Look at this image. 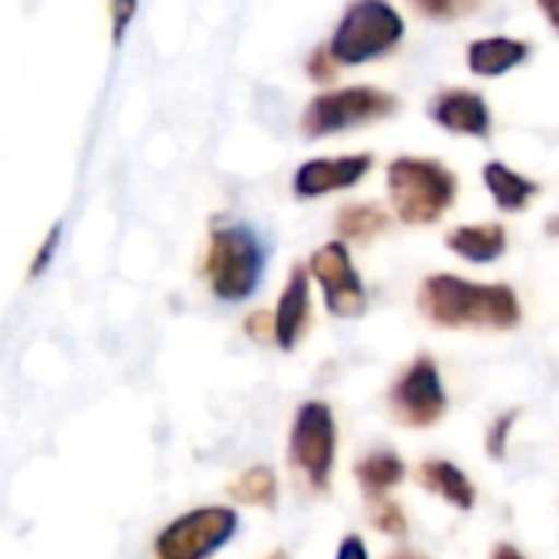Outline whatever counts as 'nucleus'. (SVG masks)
Instances as JSON below:
<instances>
[{
	"mask_svg": "<svg viewBox=\"0 0 559 559\" xmlns=\"http://www.w3.org/2000/svg\"><path fill=\"white\" fill-rule=\"evenodd\" d=\"M491 559H524V554H521L518 547H511V544H498V547L491 550Z\"/></svg>",
	"mask_w": 559,
	"mask_h": 559,
	"instance_id": "cd10ccee",
	"label": "nucleus"
},
{
	"mask_svg": "<svg viewBox=\"0 0 559 559\" xmlns=\"http://www.w3.org/2000/svg\"><path fill=\"white\" fill-rule=\"evenodd\" d=\"M432 121L442 124L452 134H472V138H488L491 131V111L488 102L472 92V88H449L432 98Z\"/></svg>",
	"mask_w": 559,
	"mask_h": 559,
	"instance_id": "9b49d317",
	"label": "nucleus"
},
{
	"mask_svg": "<svg viewBox=\"0 0 559 559\" xmlns=\"http://www.w3.org/2000/svg\"><path fill=\"white\" fill-rule=\"evenodd\" d=\"M419 311L439 328L511 331L521 324V301L514 288L465 282L459 275H429L419 292Z\"/></svg>",
	"mask_w": 559,
	"mask_h": 559,
	"instance_id": "f257e3e1",
	"label": "nucleus"
},
{
	"mask_svg": "<svg viewBox=\"0 0 559 559\" xmlns=\"http://www.w3.org/2000/svg\"><path fill=\"white\" fill-rule=\"evenodd\" d=\"M229 495L242 504H252V508H275V498H278V481H275V472L259 465V468H249L242 472L233 485H229Z\"/></svg>",
	"mask_w": 559,
	"mask_h": 559,
	"instance_id": "6ab92c4d",
	"label": "nucleus"
},
{
	"mask_svg": "<svg viewBox=\"0 0 559 559\" xmlns=\"http://www.w3.org/2000/svg\"><path fill=\"white\" fill-rule=\"evenodd\" d=\"M514 419H518V413H504V416H498V423L488 429V455L491 459H504V445H508V432H511V426H514Z\"/></svg>",
	"mask_w": 559,
	"mask_h": 559,
	"instance_id": "412c9836",
	"label": "nucleus"
},
{
	"mask_svg": "<svg viewBox=\"0 0 559 559\" xmlns=\"http://www.w3.org/2000/svg\"><path fill=\"white\" fill-rule=\"evenodd\" d=\"M403 13L380 0L350 3L331 36V56L344 66H360L386 56L403 39Z\"/></svg>",
	"mask_w": 559,
	"mask_h": 559,
	"instance_id": "20e7f679",
	"label": "nucleus"
},
{
	"mask_svg": "<svg viewBox=\"0 0 559 559\" xmlns=\"http://www.w3.org/2000/svg\"><path fill=\"white\" fill-rule=\"evenodd\" d=\"M373 524L390 537H406V518L400 504H393L390 498H373Z\"/></svg>",
	"mask_w": 559,
	"mask_h": 559,
	"instance_id": "aec40b11",
	"label": "nucleus"
},
{
	"mask_svg": "<svg viewBox=\"0 0 559 559\" xmlns=\"http://www.w3.org/2000/svg\"><path fill=\"white\" fill-rule=\"evenodd\" d=\"M485 187H488L491 200H495L504 213L524 210V206L540 193V183L521 177L518 170H511L508 164H498V160H491V164L485 167Z\"/></svg>",
	"mask_w": 559,
	"mask_h": 559,
	"instance_id": "dca6fc26",
	"label": "nucleus"
},
{
	"mask_svg": "<svg viewBox=\"0 0 559 559\" xmlns=\"http://www.w3.org/2000/svg\"><path fill=\"white\" fill-rule=\"evenodd\" d=\"M334 56H331V49H314L311 52V59H308V75L314 79V82H331L334 79Z\"/></svg>",
	"mask_w": 559,
	"mask_h": 559,
	"instance_id": "4be33fe9",
	"label": "nucleus"
},
{
	"mask_svg": "<svg viewBox=\"0 0 559 559\" xmlns=\"http://www.w3.org/2000/svg\"><path fill=\"white\" fill-rule=\"evenodd\" d=\"M269 559H285V554H272V557Z\"/></svg>",
	"mask_w": 559,
	"mask_h": 559,
	"instance_id": "2f4dec72",
	"label": "nucleus"
},
{
	"mask_svg": "<svg viewBox=\"0 0 559 559\" xmlns=\"http://www.w3.org/2000/svg\"><path fill=\"white\" fill-rule=\"evenodd\" d=\"M547 233H550V236H559V213L554 219H547Z\"/></svg>",
	"mask_w": 559,
	"mask_h": 559,
	"instance_id": "c756f323",
	"label": "nucleus"
},
{
	"mask_svg": "<svg viewBox=\"0 0 559 559\" xmlns=\"http://www.w3.org/2000/svg\"><path fill=\"white\" fill-rule=\"evenodd\" d=\"M134 3H111V16H115V43H121V36H124V26H128V20L134 16Z\"/></svg>",
	"mask_w": 559,
	"mask_h": 559,
	"instance_id": "a878e982",
	"label": "nucleus"
},
{
	"mask_svg": "<svg viewBox=\"0 0 559 559\" xmlns=\"http://www.w3.org/2000/svg\"><path fill=\"white\" fill-rule=\"evenodd\" d=\"M265 275V249L249 226H223L210 236L206 278L216 298L246 301Z\"/></svg>",
	"mask_w": 559,
	"mask_h": 559,
	"instance_id": "7ed1b4c3",
	"label": "nucleus"
},
{
	"mask_svg": "<svg viewBox=\"0 0 559 559\" xmlns=\"http://www.w3.org/2000/svg\"><path fill=\"white\" fill-rule=\"evenodd\" d=\"M373 157L370 154H347V157H318L308 160L295 170V193L311 200V197H324L334 190H347L354 187L364 174H370Z\"/></svg>",
	"mask_w": 559,
	"mask_h": 559,
	"instance_id": "9d476101",
	"label": "nucleus"
},
{
	"mask_svg": "<svg viewBox=\"0 0 559 559\" xmlns=\"http://www.w3.org/2000/svg\"><path fill=\"white\" fill-rule=\"evenodd\" d=\"M334 452H337V426L331 406L318 400L305 403L288 436V455L314 491H328L334 472Z\"/></svg>",
	"mask_w": 559,
	"mask_h": 559,
	"instance_id": "423d86ee",
	"label": "nucleus"
},
{
	"mask_svg": "<svg viewBox=\"0 0 559 559\" xmlns=\"http://www.w3.org/2000/svg\"><path fill=\"white\" fill-rule=\"evenodd\" d=\"M419 481H423L426 491L445 498V501H449L452 508H459V511H472V508H475V485L465 478V472H462L459 465H452V462H445V459L426 462V465L419 468Z\"/></svg>",
	"mask_w": 559,
	"mask_h": 559,
	"instance_id": "2eb2a0df",
	"label": "nucleus"
},
{
	"mask_svg": "<svg viewBox=\"0 0 559 559\" xmlns=\"http://www.w3.org/2000/svg\"><path fill=\"white\" fill-rule=\"evenodd\" d=\"M337 559H370V557H367L364 540H360L357 534H350V537H344V540H341V547H337Z\"/></svg>",
	"mask_w": 559,
	"mask_h": 559,
	"instance_id": "bb28decb",
	"label": "nucleus"
},
{
	"mask_svg": "<svg viewBox=\"0 0 559 559\" xmlns=\"http://www.w3.org/2000/svg\"><path fill=\"white\" fill-rule=\"evenodd\" d=\"M308 314H311V288H308V272L298 265L292 269L275 308V341L282 350H292L298 344L301 331L308 328Z\"/></svg>",
	"mask_w": 559,
	"mask_h": 559,
	"instance_id": "f8f14e48",
	"label": "nucleus"
},
{
	"mask_svg": "<svg viewBox=\"0 0 559 559\" xmlns=\"http://www.w3.org/2000/svg\"><path fill=\"white\" fill-rule=\"evenodd\" d=\"M246 331H249V337H255V341H265L269 334H275V314H265V311H255V314H249V321H246Z\"/></svg>",
	"mask_w": 559,
	"mask_h": 559,
	"instance_id": "b1692460",
	"label": "nucleus"
},
{
	"mask_svg": "<svg viewBox=\"0 0 559 559\" xmlns=\"http://www.w3.org/2000/svg\"><path fill=\"white\" fill-rule=\"evenodd\" d=\"M400 108V98L373 88V85H347L337 92H324L308 102L301 115V131L308 138H328L347 128H360L380 118H390Z\"/></svg>",
	"mask_w": 559,
	"mask_h": 559,
	"instance_id": "39448f33",
	"label": "nucleus"
},
{
	"mask_svg": "<svg viewBox=\"0 0 559 559\" xmlns=\"http://www.w3.org/2000/svg\"><path fill=\"white\" fill-rule=\"evenodd\" d=\"M334 226L347 239H373L377 233L390 229V216L377 203H350L337 213Z\"/></svg>",
	"mask_w": 559,
	"mask_h": 559,
	"instance_id": "a211bd4d",
	"label": "nucleus"
},
{
	"mask_svg": "<svg viewBox=\"0 0 559 559\" xmlns=\"http://www.w3.org/2000/svg\"><path fill=\"white\" fill-rule=\"evenodd\" d=\"M59 229H62V226H52V229L46 233V239H43V246H39V252H36V259H33V269H29L33 278L43 275V272L49 269V259L56 255V246H59Z\"/></svg>",
	"mask_w": 559,
	"mask_h": 559,
	"instance_id": "5701e85b",
	"label": "nucleus"
},
{
	"mask_svg": "<svg viewBox=\"0 0 559 559\" xmlns=\"http://www.w3.org/2000/svg\"><path fill=\"white\" fill-rule=\"evenodd\" d=\"M239 518L233 508H197L177 521H170L154 550L157 559H210L219 547L236 537Z\"/></svg>",
	"mask_w": 559,
	"mask_h": 559,
	"instance_id": "0eeeda50",
	"label": "nucleus"
},
{
	"mask_svg": "<svg viewBox=\"0 0 559 559\" xmlns=\"http://www.w3.org/2000/svg\"><path fill=\"white\" fill-rule=\"evenodd\" d=\"M386 559H426V557H419V554H409V550H400V554H393V557H386Z\"/></svg>",
	"mask_w": 559,
	"mask_h": 559,
	"instance_id": "7c9ffc66",
	"label": "nucleus"
},
{
	"mask_svg": "<svg viewBox=\"0 0 559 559\" xmlns=\"http://www.w3.org/2000/svg\"><path fill=\"white\" fill-rule=\"evenodd\" d=\"M354 472L370 498H383L393 485H400L406 478V465L393 452H373V455L360 459Z\"/></svg>",
	"mask_w": 559,
	"mask_h": 559,
	"instance_id": "f3484780",
	"label": "nucleus"
},
{
	"mask_svg": "<svg viewBox=\"0 0 559 559\" xmlns=\"http://www.w3.org/2000/svg\"><path fill=\"white\" fill-rule=\"evenodd\" d=\"M531 56V46L521 39H508V36H488V39H475L468 46V69L475 75H504L514 66H521Z\"/></svg>",
	"mask_w": 559,
	"mask_h": 559,
	"instance_id": "4468645a",
	"label": "nucleus"
},
{
	"mask_svg": "<svg viewBox=\"0 0 559 559\" xmlns=\"http://www.w3.org/2000/svg\"><path fill=\"white\" fill-rule=\"evenodd\" d=\"M416 10H423L429 16H462V13H472L475 3H419Z\"/></svg>",
	"mask_w": 559,
	"mask_h": 559,
	"instance_id": "393cba45",
	"label": "nucleus"
},
{
	"mask_svg": "<svg viewBox=\"0 0 559 559\" xmlns=\"http://www.w3.org/2000/svg\"><path fill=\"white\" fill-rule=\"evenodd\" d=\"M311 272L324 292V305L337 318H360L367 311V288L350 262L344 242H328L311 255Z\"/></svg>",
	"mask_w": 559,
	"mask_h": 559,
	"instance_id": "1a4fd4ad",
	"label": "nucleus"
},
{
	"mask_svg": "<svg viewBox=\"0 0 559 559\" xmlns=\"http://www.w3.org/2000/svg\"><path fill=\"white\" fill-rule=\"evenodd\" d=\"M449 409V396L432 357H416L390 390V413L406 429H429Z\"/></svg>",
	"mask_w": 559,
	"mask_h": 559,
	"instance_id": "6e6552de",
	"label": "nucleus"
},
{
	"mask_svg": "<svg viewBox=\"0 0 559 559\" xmlns=\"http://www.w3.org/2000/svg\"><path fill=\"white\" fill-rule=\"evenodd\" d=\"M386 187L403 223L429 226L452 206L459 177L429 157H396L386 170Z\"/></svg>",
	"mask_w": 559,
	"mask_h": 559,
	"instance_id": "f03ea898",
	"label": "nucleus"
},
{
	"mask_svg": "<svg viewBox=\"0 0 559 559\" xmlns=\"http://www.w3.org/2000/svg\"><path fill=\"white\" fill-rule=\"evenodd\" d=\"M540 13L559 29V0H540Z\"/></svg>",
	"mask_w": 559,
	"mask_h": 559,
	"instance_id": "c85d7f7f",
	"label": "nucleus"
},
{
	"mask_svg": "<svg viewBox=\"0 0 559 559\" xmlns=\"http://www.w3.org/2000/svg\"><path fill=\"white\" fill-rule=\"evenodd\" d=\"M449 249L475 265H488L504 255L508 249V229L501 223H478V226H459L445 236Z\"/></svg>",
	"mask_w": 559,
	"mask_h": 559,
	"instance_id": "ddd939ff",
	"label": "nucleus"
}]
</instances>
